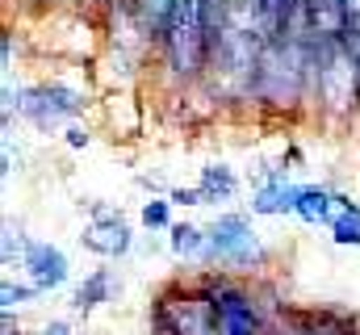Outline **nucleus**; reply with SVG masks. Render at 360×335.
Returning <instances> with one entry per match:
<instances>
[{
	"mask_svg": "<svg viewBox=\"0 0 360 335\" xmlns=\"http://www.w3.org/2000/svg\"><path fill=\"white\" fill-rule=\"evenodd\" d=\"M151 323H164L176 335H218V315H214V298L205 293L201 277L168 285L155 306H151Z\"/></svg>",
	"mask_w": 360,
	"mask_h": 335,
	"instance_id": "obj_4",
	"label": "nucleus"
},
{
	"mask_svg": "<svg viewBox=\"0 0 360 335\" xmlns=\"http://www.w3.org/2000/svg\"><path fill=\"white\" fill-rule=\"evenodd\" d=\"M297 193L302 184L285 180L281 168H269L256 189H252V214H264V218H281V214H297Z\"/></svg>",
	"mask_w": 360,
	"mask_h": 335,
	"instance_id": "obj_9",
	"label": "nucleus"
},
{
	"mask_svg": "<svg viewBox=\"0 0 360 335\" xmlns=\"http://www.w3.org/2000/svg\"><path fill=\"white\" fill-rule=\"evenodd\" d=\"M168 197H172V206H205L197 184H193V189H168Z\"/></svg>",
	"mask_w": 360,
	"mask_h": 335,
	"instance_id": "obj_20",
	"label": "nucleus"
},
{
	"mask_svg": "<svg viewBox=\"0 0 360 335\" xmlns=\"http://www.w3.org/2000/svg\"><path fill=\"white\" fill-rule=\"evenodd\" d=\"M92 4H101V8H109V4H117V0H92Z\"/></svg>",
	"mask_w": 360,
	"mask_h": 335,
	"instance_id": "obj_24",
	"label": "nucleus"
},
{
	"mask_svg": "<svg viewBox=\"0 0 360 335\" xmlns=\"http://www.w3.org/2000/svg\"><path fill=\"white\" fill-rule=\"evenodd\" d=\"M205 293L214 298V315H218V335H269L272 315L264 310L260 293L239 281L235 272H222V268H201L197 272Z\"/></svg>",
	"mask_w": 360,
	"mask_h": 335,
	"instance_id": "obj_3",
	"label": "nucleus"
},
{
	"mask_svg": "<svg viewBox=\"0 0 360 335\" xmlns=\"http://www.w3.org/2000/svg\"><path fill=\"white\" fill-rule=\"evenodd\" d=\"M327 227H331V239L340 248H360V206L356 201H348V197L335 193V210H331Z\"/></svg>",
	"mask_w": 360,
	"mask_h": 335,
	"instance_id": "obj_14",
	"label": "nucleus"
},
{
	"mask_svg": "<svg viewBox=\"0 0 360 335\" xmlns=\"http://www.w3.org/2000/svg\"><path fill=\"white\" fill-rule=\"evenodd\" d=\"M314 335H356L352 323H344V319H335V315H314Z\"/></svg>",
	"mask_w": 360,
	"mask_h": 335,
	"instance_id": "obj_19",
	"label": "nucleus"
},
{
	"mask_svg": "<svg viewBox=\"0 0 360 335\" xmlns=\"http://www.w3.org/2000/svg\"><path fill=\"white\" fill-rule=\"evenodd\" d=\"M197 189H201V201L205 206H218V201H231L239 193V176H235L231 164H210V168H201Z\"/></svg>",
	"mask_w": 360,
	"mask_h": 335,
	"instance_id": "obj_12",
	"label": "nucleus"
},
{
	"mask_svg": "<svg viewBox=\"0 0 360 335\" xmlns=\"http://www.w3.org/2000/svg\"><path fill=\"white\" fill-rule=\"evenodd\" d=\"M0 298H4V302H0V310H4V315H13V306H25V302H34V298H38V289H34V285H13V281L4 277V285H0Z\"/></svg>",
	"mask_w": 360,
	"mask_h": 335,
	"instance_id": "obj_17",
	"label": "nucleus"
},
{
	"mask_svg": "<svg viewBox=\"0 0 360 335\" xmlns=\"http://www.w3.org/2000/svg\"><path fill=\"white\" fill-rule=\"evenodd\" d=\"M331 210H335V193L323 189V184H302L297 193V218L310 222V227H327L331 222Z\"/></svg>",
	"mask_w": 360,
	"mask_h": 335,
	"instance_id": "obj_13",
	"label": "nucleus"
},
{
	"mask_svg": "<svg viewBox=\"0 0 360 335\" xmlns=\"http://www.w3.org/2000/svg\"><path fill=\"white\" fill-rule=\"evenodd\" d=\"M117 293V277L109 272V268H92L89 277L76 285V293H72V306H76V315H92L101 302H109Z\"/></svg>",
	"mask_w": 360,
	"mask_h": 335,
	"instance_id": "obj_11",
	"label": "nucleus"
},
{
	"mask_svg": "<svg viewBox=\"0 0 360 335\" xmlns=\"http://www.w3.org/2000/svg\"><path fill=\"white\" fill-rule=\"evenodd\" d=\"M63 143H68L72 151H80V147H89V143H92V134L84 130V126H76V122H72V126H68V139H63Z\"/></svg>",
	"mask_w": 360,
	"mask_h": 335,
	"instance_id": "obj_21",
	"label": "nucleus"
},
{
	"mask_svg": "<svg viewBox=\"0 0 360 335\" xmlns=\"http://www.w3.org/2000/svg\"><path fill=\"white\" fill-rule=\"evenodd\" d=\"M130 8L139 13V21H143V30L151 34V42H160V38L168 34L172 17H176L180 0H130Z\"/></svg>",
	"mask_w": 360,
	"mask_h": 335,
	"instance_id": "obj_15",
	"label": "nucleus"
},
{
	"mask_svg": "<svg viewBox=\"0 0 360 335\" xmlns=\"http://www.w3.org/2000/svg\"><path fill=\"white\" fill-rule=\"evenodd\" d=\"M314 118L348 126L360 113V55L348 38L314 42Z\"/></svg>",
	"mask_w": 360,
	"mask_h": 335,
	"instance_id": "obj_2",
	"label": "nucleus"
},
{
	"mask_svg": "<svg viewBox=\"0 0 360 335\" xmlns=\"http://www.w3.org/2000/svg\"><path fill=\"white\" fill-rule=\"evenodd\" d=\"M38 335H72V331H68V323H46Z\"/></svg>",
	"mask_w": 360,
	"mask_h": 335,
	"instance_id": "obj_23",
	"label": "nucleus"
},
{
	"mask_svg": "<svg viewBox=\"0 0 360 335\" xmlns=\"http://www.w3.org/2000/svg\"><path fill=\"white\" fill-rule=\"evenodd\" d=\"M348 13V34H360V0H340Z\"/></svg>",
	"mask_w": 360,
	"mask_h": 335,
	"instance_id": "obj_22",
	"label": "nucleus"
},
{
	"mask_svg": "<svg viewBox=\"0 0 360 335\" xmlns=\"http://www.w3.org/2000/svg\"><path fill=\"white\" fill-rule=\"evenodd\" d=\"M168 248L180 264H193V268H210V231L205 227H193V222H172L168 231Z\"/></svg>",
	"mask_w": 360,
	"mask_h": 335,
	"instance_id": "obj_10",
	"label": "nucleus"
},
{
	"mask_svg": "<svg viewBox=\"0 0 360 335\" xmlns=\"http://www.w3.org/2000/svg\"><path fill=\"white\" fill-rule=\"evenodd\" d=\"M210 268H222V272H252L264 264V244L252 227L248 214H218L210 227Z\"/></svg>",
	"mask_w": 360,
	"mask_h": 335,
	"instance_id": "obj_5",
	"label": "nucleus"
},
{
	"mask_svg": "<svg viewBox=\"0 0 360 335\" xmlns=\"http://www.w3.org/2000/svg\"><path fill=\"white\" fill-rule=\"evenodd\" d=\"M84 92L80 88H72V84L63 80H42V84H25L21 92H17V118H25L30 126H38V130H55V126H63V122H76L80 113H84Z\"/></svg>",
	"mask_w": 360,
	"mask_h": 335,
	"instance_id": "obj_6",
	"label": "nucleus"
},
{
	"mask_svg": "<svg viewBox=\"0 0 360 335\" xmlns=\"http://www.w3.org/2000/svg\"><path fill=\"white\" fill-rule=\"evenodd\" d=\"M25 244H30V235L21 231V227H13V222H4V264H21V251H25Z\"/></svg>",
	"mask_w": 360,
	"mask_h": 335,
	"instance_id": "obj_18",
	"label": "nucleus"
},
{
	"mask_svg": "<svg viewBox=\"0 0 360 335\" xmlns=\"http://www.w3.org/2000/svg\"><path fill=\"white\" fill-rule=\"evenodd\" d=\"M139 222L147 231H172V197H147L139 210Z\"/></svg>",
	"mask_w": 360,
	"mask_h": 335,
	"instance_id": "obj_16",
	"label": "nucleus"
},
{
	"mask_svg": "<svg viewBox=\"0 0 360 335\" xmlns=\"http://www.w3.org/2000/svg\"><path fill=\"white\" fill-rule=\"evenodd\" d=\"M252 105L269 113H302L314 105V42L276 34L264 42Z\"/></svg>",
	"mask_w": 360,
	"mask_h": 335,
	"instance_id": "obj_1",
	"label": "nucleus"
},
{
	"mask_svg": "<svg viewBox=\"0 0 360 335\" xmlns=\"http://www.w3.org/2000/svg\"><path fill=\"white\" fill-rule=\"evenodd\" d=\"M80 244L92 255H105V260H122L126 251L134 248V231L130 222L122 218V210L105 206V201H89V222L80 231Z\"/></svg>",
	"mask_w": 360,
	"mask_h": 335,
	"instance_id": "obj_7",
	"label": "nucleus"
},
{
	"mask_svg": "<svg viewBox=\"0 0 360 335\" xmlns=\"http://www.w3.org/2000/svg\"><path fill=\"white\" fill-rule=\"evenodd\" d=\"M21 268L30 272V285H34L38 293H55V289H63L68 277H72L63 248H55V244H46V239H30V244H25Z\"/></svg>",
	"mask_w": 360,
	"mask_h": 335,
	"instance_id": "obj_8",
	"label": "nucleus"
}]
</instances>
